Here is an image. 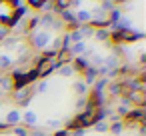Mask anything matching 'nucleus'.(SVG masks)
Segmentation results:
<instances>
[{"label": "nucleus", "mask_w": 146, "mask_h": 136, "mask_svg": "<svg viewBox=\"0 0 146 136\" xmlns=\"http://www.w3.org/2000/svg\"><path fill=\"white\" fill-rule=\"evenodd\" d=\"M50 40H52V32H48V30H36L32 36H30V44L34 46V48H38V50H46L48 48V44H50Z\"/></svg>", "instance_id": "nucleus-1"}, {"label": "nucleus", "mask_w": 146, "mask_h": 136, "mask_svg": "<svg viewBox=\"0 0 146 136\" xmlns=\"http://www.w3.org/2000/svg\"><path fill=\"white\" fill-rule=\"evenodd\" d=\"M30 92H32V88L30 86H24V88H16V92H14V100L18 102V104H28V100H30Z\"/></svg>", "instance_id": "nucleus-2"}, {"label": "nucleus", "mask_w": 146, "mask_h": 136, "mask_svg": "<svg viewBox=\"0 0 146 136\" xmlns=\"http://www.w3.org/2000/svg\"><path fill=\"white\" fill-rule=\"evenodd\" d=\"M20 122H22V112L20 110H10L6 114V118H4V124L6 126H18Z\"/></svg>", "instance_id": "nucleus-3"}, {"label": "nucleus", "mask_w": 146, "mask_h": 136, "mask_svg": "<svg viewBox=\"0 0 146 136\" xmlns=\"http://www.w3.org/2000/svg\"><path fill=\"white\" fill-rule=\"evenodd\" d=\"M74 20H76V24H90V20H92V10H78L76 14H74Z\"/></svg>", "instance_id": "nucleus-4"}, {"label": "nucleus", "mask_w": 146, "mask_h": 136, "mask_svg": "<svg viewBox=\"0 0 146 136\" xmlns=\"http://www.w3.org/2000/svg\"><path fill=\"white\" fill-rule=\"evenodd\" d=\"M86 50H88V44H86V40H80V42H74L72 46H70V54H84L86 56Z\"/></svg>", "instance_id": "nucleus-5"}, {"label": "nucleus", "mask_w": 146, "mask_h": 136, "mask_svg": "<svg viewBox=\"0 0 146 136\" xmlns=\"http://www.w3.org/2000/svg\"><path fill=\"white\" fill-rule=\"evenodd\" d=\"M76 32H78V34H80V38L84 40V38L94 36V26H90V24H82V26H78V28H76Z\"/></svg>", "instance_id": "nucleus-6"}, {"label": "nucleus", "mask_w": 146, "mask_h": 136, "mask_svg": "<svg viewBox=\"0 0 146 136\" xmlns=\"http://www.w3.org/2000/svg\"><path fill=\"white\" fill-rule=\"evenodd\" d=\"M22 120H24L28 126H34V124L38 122V114H36L34 110H26V112H22Z\"/></svg>", "instance_id": "nucleus-7"}, {"label": "nucleus", "mask_w": 146, "mask_h": 136, "mask_svg": "<svg viewBox=\"0 0 146 136\" xmlns=\"http://www.w3.org/2000/svg\"><path fill=\"white\" fill-rule=\"evenodd\" d=\"M94 38L100 42H106V40H110V32L106 28H94Z\"/></svg>", "instance_id": "nucleus-8"}, {"label": "nucleus", "mask_w": 146, "mask_h": 136, "mask_svg": "<svg viewBox=\"0 0 146 136\" xmlns=\"http://www.w3.org/2000/svg\"><path fill=\"white\" fill-rule=\"evenodd\" d=\"M12 62H14V56H10V54H0V70L8 68Z\"/></svg>", "instance_id": "nucleus-9"}, {"label": "nucleus", "mask_w": 146, "mask_h": 136, "mask_svg": "<svg viewBox=\"0 0 146 136\" xmlns=\"http://www.w3.org/2000/svg\"><path fill=\"white\" fill-rule=\"evenodd\" d=\"M58 74H60V76H72V74H74L72 64H60V66H58Z\"/></svg>", "instance_id": "nucleus-10"}, {"label": "nucleus", "mask_w": 146, "mask_h": 136, "mask_svg": "<svg viewBox=\"0 0 146 136\" xmlns=\"http://www.w3.org/2000/svg\"><path fill=\"white\" fill-rule=\"evenodd\" d=\"M74 90H76L78 94H84V92H86V82H84V80L74 82Z\"/></svg>", "instance_id": "nucleus-11"}, {"label": "nucleus", "mask_w": 146, "mask_h": 136, "mask_svg": "<svg viewBox=\"0 0 146 136\" xmlns=\"http://www.w3.org/2000/svg\"><path fill=\"white\" fill-rule=\"evenodd\" d=\"M122 128H124V122H120V120H118V122H114V124L110 126V130H112V134H116V136H118V134L122 132Z\"/></svg>", "instance_id": "nucleus-12"}, {"label": "nucleus", "mask_w": 146, "mask_h": 136, "mask_svg": "<svg viewBox=\"0 0 146 136\" xmlns=\"http://www.w3.org/2000/svg\"><path fill=\"white\" fill-rule=\"evenodd\" d=\"M70 4H72V0H56V6H58L60 10H66Z\"/></svg>", "instance_id": "nucleus-13"}, {"label": "nucleus", "mask_w": 146, "mask_h": 136, "mask_svg": "<svg viewBox=\"0 0 146 136\" xmlns=\"http://www.w3.org/2000/svg\"><path fill=\"white\" fill-rule=\"evenodd\" d=\"M44 2H46V0H28V4H30L32 8H42Z\"/></svg>", "instance_id": "nucleus-14"}, {"label": "nucleus", "mask_w": 146, "mask_h": 136, "mask_svg": "<svg viewBox=\"0 0 146 136\" xmlns=\"http://www.w3.org/2000/svg\"><path fill=\"white\" fill-rule=\"evenodd\" d=\"M94 124H96V130H98V132H106V130H108V122H102V120H100V122H94Z\"/></svg>", "instance_id": "nucleus-15"}, {"label": "nucleus", "mask_w": 146, "mask_h": 136, "mask_svg": "<svg viewBox=\"0 0 146 136\" xmlns=\"http://www.w3.org/2000/svg\"><path fill=\"white\" fill-rule=\"evenodd\" d=\"M14 134L16 136H28V130L22 128V126H14Z\"/></svg>", "instance_id": "nucleus-16"}, {"label": "nucleus", "mask_w": 146, "mask_h": 136, "mask_svg": "<svg viewBox=\"0 0 146 136\" xmlns=\"http://www.w3.org/2000/svg\"><path fill=\"white\" fill-rule=\"evenodd\" d=\"M46 88H48V82H40L38 84V92H44Z\"/></svg>", "instance_id": "nucleus-17"}, {"label": "nucleus", "mask_w": 146, "mask_h": 136, "mask_svg": "<svg viewBox=\"0 0 146 136\" xmlns=\"http://www.w3.org/2000/svg\"><path fill=\"white\" fill-rule=\"evenodd\" d=\"M48 126H50V128H58L60 122H58V120H48Z\"/></svg>", "instance_id": "nucleus-18"}, {"label": "nucleus", "mask_w": 146, "mask_h": 136, "mask_svg": "<svg viewBox=\"0 0 146 136\" xmlns=\"http://www.w3.org/2000/svg\"><path fill=\"white\" fill-rule=\"evenodd\" d=\"M54 136H68V130H60V132H56Z\"/></svg>", "instance_id": "nucleus-19"}, {"label": "nucleus", "mask_w": 146, "mask_h": 136, "mask_svg": "<svg viewBox=\"0 0 146 136\" xmlns=\"http://www.w3.org/2000/svg\"><path fill=\"white\" fill-rule=\"evenodd\" d=\"M32 136H46V134H44V132H42V130H36V132H34V134H32Z\"/></svg>", "instance_id": "nucleus-20"}, {"label": "nucleus", "mask_w": 146, "mask_h": 136, "mask_svg": "<svg viewBox=\"0 0 146 136\" xmlns=\"http://www.w3.org/2000/svg\"><path fill=\"white\" fill-rule=\"evenodd\" d=\"M74 136H84V130H82V128H80V130H78V132H76V134H74Z\"/></svg>", "instance_id": "nucleus-21"}, {"label": "nucleus", "mask_w": 146, "mask_h": 136, "mask_svg": "<svg viewBox=\"0 0 146 136\" xmlns=\"http://www.w3.org/2000/svg\"><path fill=\"white\" fill-rule=\"evenodd\" d=\"M134 136H142V134H134Z\"/></svg>", "instance_id": "nucleus-22"}, {"label": "nucleus", "mask_w": 146, "mask_h": 136, "mask_svg": "<svg viewBox=\"0 0 146 136\" xmlns=\"http://www.w3.org/2000/svg\"><path fill=\"white\" fill-rule=\"evenodd\" d=\"M0 108H2V102H0Z\"/></svg>", "instance_id": "nucleus-23"}]
</instances>
